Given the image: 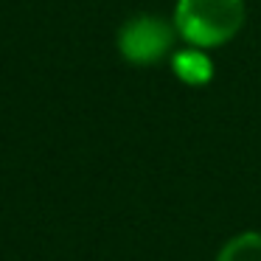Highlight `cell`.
<instances>
[{
    "instance_id": "4",
    "label": "cell",
    "mask_w": 261,
    "mask_h": 261,
    "mask_svg": "<svg viewBox=\"0 0 261 261\" xmlns=\"http://www.w3.org/2000/svg\"><path fill=\"white\" fill-rule=\"evenodd\" d=\"M216 261H261V233L244 230L222 244Z\"/></svg>"
},
{
    "instance_id": "3",
    "label": "cell",
    "mask_w": 261,
    "mask_h": 261,
    "mask_svg": "<svg viewBox=\"0 0 261 261\" xmlns=\"http://www.w3.org/2000/svg\"><path fill=\"white\" fill-rule=\"evenodd\" d=\"M171 70L188 87H202L214 79V65H211L208 54L202 48H194V45H188L186 51L171 54Z\"/></svg>"
},
{
    "instance_id": "1",
    "label": "cell",
    "mask_w": 261,
    "mask_h": 261,
    "mask_svg": "<svg viewBox=\"0 0 261 261\" xmlns=\"http://www.w3.org/2000/svg\"><path fill=\"white\" fill-rule=\"evenodd\" d=\"M247 6L244 0H177L174 29L194 48H222L242 31Z\"/></svg>"
},
{
    "instance_id": "2",
    "label": "cell",
    "mask_w": 261,
    "mask_h": 261,
    "mask_svg": "<svg viewBox=\"0 0 261 261\" xmlns=\"http://www.w3.org/2000/svg\"><path fill=\"white\" fill-rule=\"evenodd\" d=\"M180 40L174 20H163L158 14H135L118 31V51L129 65L152 68L174 54Z\"/></svg>"
}]
</instances>
